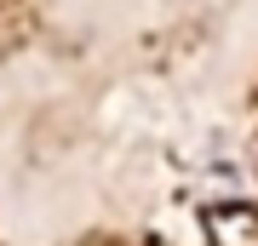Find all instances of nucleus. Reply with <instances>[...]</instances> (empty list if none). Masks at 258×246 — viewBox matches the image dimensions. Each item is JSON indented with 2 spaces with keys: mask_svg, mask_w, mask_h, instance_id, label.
Instances as JSON below:
<instances>
[]
</instances>
